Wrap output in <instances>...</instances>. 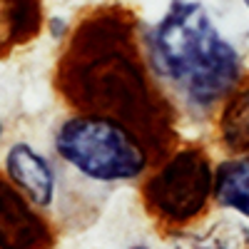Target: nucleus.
Returning a JSON list of instances; mask_svg holds the SVG:
<instances>
[{"instance_id": "f257e3e1", "label": "nucleus", "mask_w": 249, "mask_h": 249, "mask_svg": "<svg viewBox=\"0 0 249 249\" xmlns=\"http://www.w3.org/2000/svg\"><path fill=\"white\" fill-rule=\"evenodd\" d=\"M55 90L72 112L127 124L155 164L179 147L177 110L142 53L140 23L127 8L102 5L77 20L55 62Z\"/></svg>"}, {"instance_id": "f03ea898", "label": "nucleus", "mask_w": 249, "mask_h": 249, "mask_svg": "<svg viewBox=\"0 0 249 249\" xmlns=\"http://www.w3.org/2000/svg\"><path fill=\"white\" fill-rule=\"evenodd\" d=\"M147 60L162 80L197 115L212 112L242 85L244 65L202 3L175 0L147 35Z\"/></svg>"}, {"instance_id": "7ed1b4c3", "label": "nucleus", "mask_w": 249, "mask_h": 249, "mask_svg": "<svg viewBox=\"0 0 249 249\" xmlns=\"http://www.w3.org/2000/svg\"><path fill=\"white\" fill-rule=\"evenodd\" d=\"M55 152L95 182H132L155 164L147 144L127 124L88 112H75L57 124Z\"/></svg>"}, {"instance_id": "20e7f679", "label": "nucleus", "mask_w": 249, "mask_h": 249, "mask_svg": "<svg viewBox=\"0 0 249 249\" xmlns=\"http://www.w3.org/2000/svg\"><path fill=\"white\" fill-rule=\"evenodd\" d=\"M214 167L197 144L172 150L144 179L140 197L147 217L160 230L177 232L199 219L212 199Z\"/></svg>"}, {"instance_id": "39448f33", "label": "nucleus", "mask_w": 249, "mask_h": 249, "mask_svg": "<svg viewBox=\"0 0 249 249\" xmlns=\"http://www.w3.org/2000/svg\"><path fill=\"white\" fill-rule=\"evenodd\" d=\"M57 237L37 207L0 175V249H55Z\"/></svg>"}, {"instance_id": "423d86ee", "label": "nucleus", "mask_w": 249, "mask_h": 249, "mask_svg": "<svg viewBox=\"0 0 249 249\" xmlns=\"http://www.w3.org/2000/svg\"><path fill=\"white\" fill-rule=\"evenodd\" d=\"M5 177L23 192L37 210H48L57 192L53 164L33 144L15 142L5 155Z\"/></svg>"}, {"instance_id": "0eeeda50", "label": "nucleus", "mask_w": 249, "mask_h": 249, "mask_svg": "<svg viewBox=\"0 0 249 249\" xmlns=\"http://www.w3.org/2000/svg\"><path fill=\"white\" fill-rule=\"evenodd\" d=\"M43 25V0H0V60L28 48Z\"/></svg>"}, {"instance_id": "6e6552de", "label": "nucleus", "mask_w": 249, "mask_h": 249, "mask_svg": "<svg viewBox=\"0 0 249 249\" xmlns=\"http://www.w3.org/2000/svg\"><path fill=\"white\" fill-rule=\"evenodd\" d=\"M212 199L249 219V152L214 167Z\"/></svg>"}, {"instance_id": "1a4fd4ad", "label": "nucleus", "mask_w": 249, "mask_h": 249, "mask_svg": "<svg viewBox=\"0 0 249 249\" xmlns=\"http://www.w3.org/2000/svg\"><path fill=\"white\" fill-rule=\"evenodd\" d=\"M222 142L230 152H249V90H237L224 100V110L219 120Z\"/></svg>"}, {"instance_id": "9d476101", "label": "nucleus", "mask_w": 249, "mask_h": 249, "mask_svg": "<svg viewBox=\"0 0 249 249\" xmlns=\"http://www.w3.org/2000/svg\"><path fill=\"white\" fill-rule=\"evenodd\" d=\"M175 249H249V230L234 222H217L204 232L184 234Z\"/></svg>"}, {"instance_id": "9b49d317", "label": "nucleus", "mask_w": 249, "mask_h": 249, "mask_svg": "<svg viewBox=\"0 0 249 249\" xmlns=\"http://www.w3.org/2000/svg\"><path fill=\"white\" fill-rule=\"evenodd\" d=\"M130 249H150V247H144V244H137V247H130Z\"/></svg>"}, {"instance_id": "f8f14e48", "label": "nucleus", "mask_w": 249, "mask_h": 249, "mask_svg": "<svg viewBox=\"0 0 249 249\" xmlns=\"http://www.w3.org/2000/svg\"><path fill=\"white\" fill-rule=\"evenodd\" d=\"M0 140H3V120H0Z\"/></svg>"}, {"instance_id": "ddd939ff", "label": "nucleus", "mask_w": 249, "mask_h": 249, "mask_svg": "<svg viewBox=\"0 0 249 249\" xmlns=\"http://www.w3.org/2000/svg\"><path fill=\"white\" fill-rule=\"evenodd\" d=\"M242 3H244V5H247V10H249V0H242Z\"/></svg>"}]
</instances>
